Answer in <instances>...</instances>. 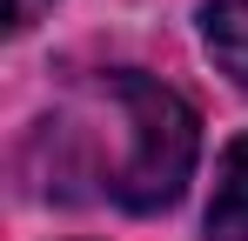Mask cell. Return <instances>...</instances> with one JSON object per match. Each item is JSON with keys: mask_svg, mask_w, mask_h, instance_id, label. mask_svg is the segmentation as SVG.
Here are the masks:
<instances>
[{"mask_svg": "<svg viewBox=\"0 0 248 241\" xmlns=\"http://www.w3.org/2000/svg\"><path fill=\"white\" fill-rule=\"evenodd\" d=\"M114 114H121V161L108 174V195L121 201L127 214H161L181 201L188 174H195V154H202V120L195 107L168 87V80H148L121 67V74L101 80Z\"/></svg>", "mask_w": 248, "mask_h": 241, "instance_id": "1", "label": "cell"}, {"mask_svg": "<svg viewBox=\"0 0 248 241\" xmlns=\"http://www.w3.org/2000/svg\"><path fill=\"white\" fill-rule=\"evenodd\" d=\"M208 241H248V134H235L228 154H221V167H215Z\"/></svg>", "mask_w": 248, "mask_h": 241, "instance_id": "2", "label": "cell"}, {"mask_svg": "<svg viewBox=\"0 0 248 241\" xmlns=\"http://www.w3.org/2000/svg\"><path fill=\"white\" fill-rule=\"evenodd\" d=\"M202 47H208V60L248 94V0H208L202 7Z\"/></svg>", "mask_w": 248, "mask_h": 241, "instance_id": "3", "label": "cell"}, {"mask_svg": "<svg viewBox=\"0 0 248 241\" xmlns=\"http://www.w3.org/2000/svg\"><path fill=\"white\" fill-rule=\"evenodd\" d=\"M47 7H54V0H7V27H14V34H27Z\"/></svg>", "mask_w": 248, "mask_h": 241, "instance_id": "4", "label": "cell"}]
</instances>
